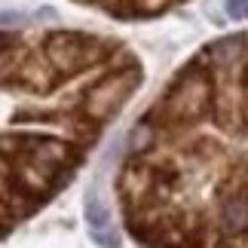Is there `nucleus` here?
Returning <instances> with one entry per match:
<instances>
[{
  "label": "nucleus",
  "mask_w": 248,
  "mask_h": 248,
  "mask_svg": "<svg viewBox=\"0 0 248 248\" xmlns=\"http://www.w3.org/2000/svg\"><path fill=\"white\" fill-rule=\"evenodd\" d=\"M25 16L16 13V9H6V13H0V25H22Z\"/></svg>",
  "instance_id": "nucleus-3"
},
{
  "label": "nucleus",
  "mask_w": 248,
  "mask_h": 248,
  "mask_svg": "<svg viewBox=\"0 0 248 248\" xmlns=\"http://www.w3.org/2000/svg\"><path fill=\"white\" fill-rule=\"evenodd\" d=\"M248 13V0H227V16H233V18H239Z\"/></svg>",
  "instance_id": "nucleus-2"
},
{
  "label": "nucleus",
  "mask_w": 248,
  "mask_h": 248,
  "mask_svg": "<svg viewBox=\"0 0 248 248\" xmlns=\"http://www.w3.org/2000/svg\"><path fill=\"white\" fill-rule=\"evenodd\" d=\"M171 101L215 135L169 117L141 120L117 175L123 227L141 248H233L248 239V117L212 120L181 89Z\"/></svg>",
  "instance_id": "nucleus-1"
},
{
  "label": "nucleus",
  "mask_w": 248,
  "mask_h": 248,
  "mask_svg": "<svg viewBox=\"0 0 248 248\" xmlns=\"http://www.w3.org/2000/svg\"><path fill=\"white\" fill-rule=\"evenodd\" d=\"M245 16H248V13H245Z\"/></svg>",
  "instance_id": "nucleus-4"
}]
</instances>
